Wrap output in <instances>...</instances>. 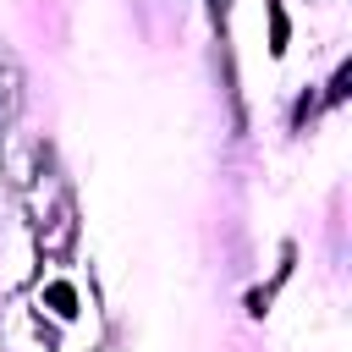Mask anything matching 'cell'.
<instances>
[{
  "label": "cell",
  "mask_w": 352,
  "mask_h": 352,
  "mask_svg": "<svg viewBox=\"0 0 352 352\" xmlns=\"http://www.w3.org/2000/svg\"><path fill=\"white\" fill-rule=\"evenodd\" d=\"M286 38H292V22H286V11L270 0V50H275V55H286Z\"/></svg>",
  "instance_id": "cell-1"
},
{
  "label": "cell",
  "mask_w": 352,
  "mask_h": 352,
  "mask_svg": "<svg viewBox=\"0 0 352 352\" xmlns=\"http://www.w3.org/2000/svg\"><path fill=\"white\" fill-rule=\"evenodd\" d=\"M50 302H55V314H66V319L77 314V292H72L66 280H55V286H50Z\"/></svg>",
  "instance_id": "cell-2"
},
{
  "label": "cell",
  "mask_w": 352,
  "mask_h": 352,
  "mask_svg": "<svg viewBox=\"0 0 352 352\" xmlns=\"http://www.w3.org/2000/svg\"><path fill=\"white\" fill-rule=\"evenodd\" d=\"M346 77H352V66H341V72H336V82H330V94H324L330 104H341V94H346Z\"/></svg>",
  "instance_id": "cell-3"
}]
</instances>
